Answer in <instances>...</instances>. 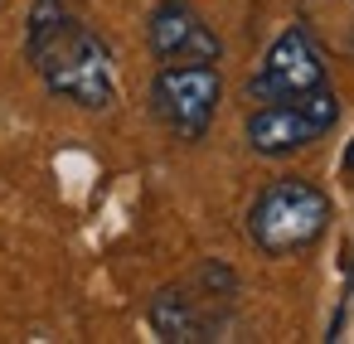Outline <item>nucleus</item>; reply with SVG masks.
I'll return each instance as SVG.
<instances>
[{
  "mask_svg": "<svg viewBox=\"0 0 354 344\" xmlns=\"http://www.w3.org/2000/svg\"><path fill=\"white\" fill-rule=\"evenodd\" d=\"M228 300H233V296H223V291L204 286L199 276H189V281H180V286L156 291L146 320H151V329H156L165 344L223 339V329H228Z\"/></svg>",
  "mask_w": 354,
  "mask_h": 344,
  "instance_id": "obj_6",
  "label": "nucleus"
},
{
  "mask_svg": "<svg viewBox=\"0 0 354 344\" xmlns=\"http://www.w3.org/2000/svg\"><path fill=\"white\" fill-rule=\"evenodd\" d=\"M339 122V97L335 88H315L306 97H286V102H257L243 122V141L252 155L262 160H286L306 146H315L320 136H330Z\"/></svg>",
  "mask_w": 354,
  "mask_h": 344,
  "instance_id": "obj_3",
  "label": "nucleus"
},
{
  "mask_svg": "<svg viewBox=\"0 0 354 344\" xmlns=\"http://www.w3.org/2000/svg\"><path fill=\"white\" fill-rule=\"evenodd\" d=\"M330 228V194L306 175H281L248 204V238L262 257H296L315 247Z\"/></svg>",
  "mask_w": 354,
  "mask_h": 344,
  "instance_id": "obj_2",
  "label": "nucleus"
},
{
  "mask_svg": "<svg viewBox=\"0 0 354 344\" xmlns=\"http://www.w3.org/2000/svg\"><path fill=\"white\" fill-rule=\"evenodd\" d=\"M25 54L39 83L83 112H107L117 102V68L112 49L64 6V0H35L25 25Z\"/></svg>",
  "mask_w": 354,
  "mask_h": 344,
  "instance_id": "obj_1",
  "label": "nucleus"
},
{
  "mask_svg": "<svg viewBox=\"0 0 354 344\" xmlns=\"http://www.w3.org/2000/svg\"><path fill=\"white\" fill-rule=\"evenodd\" d=\"M325 83H330V68H325L320 44L306 35V25H291L267 44L257 73L248 78V97L252 102H286V97H306Z\"/></svg>",
  "mask_w": 354,
  "mask_h": 344,
  "instance_id": "obj_5",
  "label": "nucleus"
},
{
  "mask_svg": "<svg viewBox=\"0 0 354 344\" xmlns=\"http://www.w3.org/2000/svg\"><path fill=\"white\" fill-rule=\"evenodd\" d=\"M146 44H151L156 64H185V59L218 64V54H223L214 25L189 6V0H160V6L146 15Z\"/></svg>",
  "mask_w": 354,
  "mask_h": 344,
  "instance_id": "obj_7",
  "label": "nucleus"
},
{
  "mask_svg": "<svg viewBox=\"0 0 354 344\" xmlns=\"http://www.w3.org/2000/svg\"><path fill=\"white\" fill-rule=\"evenodd\" d=\"M344 184H354V141H349V151H344Z\"/></svg>",
  "mask_w": 354,
  "mask_h": 344,
  "instance_id": "obj_8",
  "label": "nucleus"
},
{
  "mask_svg": "<svg viewBox=\"0 0 354 344\" xmlns=\"http://www.w3.org/2000/svg\"><path fill=\"white\" fill-rule=\"evenodd\" d=\"M223 102V73L218 64L185 59V64H160L151 78V112L175 141H204Z\"/></svg>",
  "mask_w": 354,
  "mask_h": 344,
  "instance_id": "obj_4",
  "label": "nucleus"
}]
</instances>
